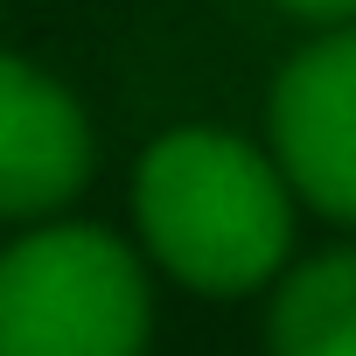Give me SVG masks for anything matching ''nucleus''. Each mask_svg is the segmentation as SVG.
Masks as SVG:
<instances>
[{"mask_svg":"<svg viewBox=\"0 0 356 356\" xmlns=\"http://www.w3.org/2000/svg\"><path fill=\"white\" fill-rule=\"evenodd\" d=\"M147 252L196 293H252L286 266L293 196L286 175L231 133H168L133 182Z\"/></svg>","mask_w":356,"mask_h":356,"instance_id":"1","label":"nucleus"},{"mask_svg":"<svg viewBox=\"0 0 356 356\" xmlns=\"http://www.w3.org/2000/svg\"><path fill=\"white\" fill-rule=\"evenodd\" d=\"M147 280L112 231L49 224L0 252V356H140Z\"/></svg>","mask_w":356,"mask_h":356,"instance_id":"2","label":"nucleus"},{"mask_svg":"<svg viewBox=\"0 0 356 356\" xmlns=\"http://www.w3.org/2000/svg\"><path fill=\"white\" fill-rule=\"evenodd\" d=\"M273 147L286 189L321 217L356 224V29L300 49L273 84Z\"/></svg>","mask_w":356,"mask_h":356,"instance_id":"3","label":"nucleus"},{"mask_svg":"<svg viewBox=\"0 0 356 356\" xmlns=\"http://www.w3.org/2000/svg\"><path fill=\"white\" fill-rule=\"evenodd\" d=\"M91 175L77 98L22 56H0V217H42Z\"/></svg>","mask_w":356,"mask_h":356,"instance_id":"4","label":"nucleus"},{"mask_svg":"<svg viewBox=\"0 0 356 356\" xmlns=\"http://www.w3.org/2000/svg\"><path fill=\"white\" fill-rule=\"evenodd\" d=\"M273 356H356V245L321 252L280 280Z\"/></svg>","mask_w":356,"mask_h":356,"instance_id":"5","label":"nucleus"},{"mask_svg":"<svg viewBox=\"0 0 356 356\" xmlns=\"http://www.w3.org/2000/svg\"><path fill=\"white\" fill-rule=\"evenodd\" d=\"M286 15H300V22H349L356 15V0H280Z\"/></svg>","mask_w":356,"mask_h":356,"instance_id":"6","label":"nucleus"}]
</instances>
